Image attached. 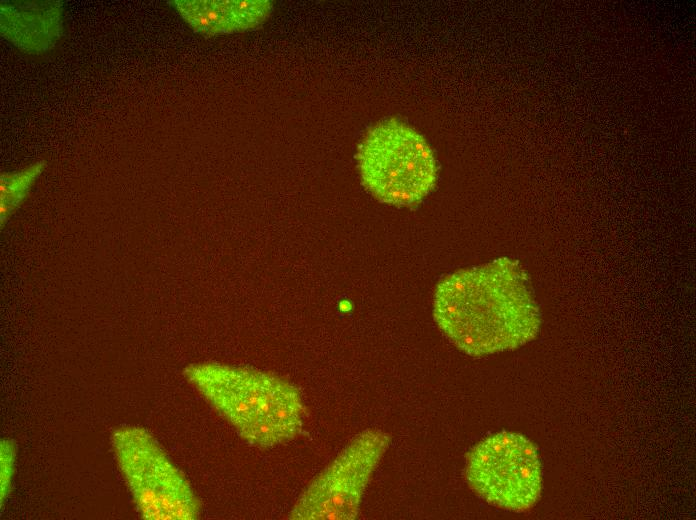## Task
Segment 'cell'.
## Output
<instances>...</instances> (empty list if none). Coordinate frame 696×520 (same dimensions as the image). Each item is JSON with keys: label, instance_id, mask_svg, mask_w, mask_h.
<instances>
[{"label": "cell", "instance_id": "cell-6", "mask_svg": "<svg viewBox=\"0 0 696 520\" xmlns=\"http://www.w3.org/2000/svg\"><path fill=\"white\" fill-rule=\"evenodd\" d=\"M390 442L376 429L357 435L308 485L288 518L352 520L359 513L364 491Z\"/></svg>", "mask_w": 696, "mask_h": 520}, {"label": "cell", "instance_id": "cell-7", "mask_svg": "<svg viewBox=\"0 0 696 520\" xmlns=\"http://www.w3.org/2000/svg\"><path fill=\"white\" fill-rule=\"evenodd\" d=\"M173 6L194 31L206 36L254 29L272 9L264 0H176Z\"/></svg>", "mask_w": 696, "mask_h": 520}, {"label": "cell", "instance_id": "cell-10", "mask_svg": "<svg viewBox=\"0 0 696 520\" xmlns=\"http://www.w3.org/2000/svg\"><path fill=\"white\" fill-rule=\"evenodd\" d=\"M15 461L14 445L9 440L1 444V500L6 498L11 488V480Z\"/></svg>", "mask_w": 696, "mask_h": 520}, {"label": "cell", "instance_id": "cell-3", "mask_svg": "<svg viewBox=\"0 0 696 520\" xmlns=\"http://www.w3.org/2000/svg\"><path fill=\"white\" fill-rule=\"evenodd\" d=\"M364 186L381 202L408 206L433 188L437 166L424 138L395 119L372 127L357 150Z\"/></svg>", "mask_w": 696, "mask_h": 520}, {"label": "cell", "instance_id": "cell-9", "mask_svg": "<svg viewBox=\"0 0 696 520\" xmlns=\"http://www.w3.org/2000/svg\"><path fill=\"white\" fill-rule=\"evenodd\" d=\"M45 167L44 161L36 162L29 167L13 173H3L0 180L1 192V224L16 210L27 196L32 184Z\"/></svg>", "mask_w": 696, "mask_h": 520}, {"label": "cell", "instance_id": "cell-1", "mask_svg": "<svg viewBox=\"0 0 696 520\" xmlns=\"http://www.w3.org/2000/svg\"><path fill=\"white\" fill-rule=\"evenodd\" d=\"M433 307L439 329L471 356L516 349L534 339L541 324L527 275L509 258L446 276Z\"/></svg>", "mask_w": 696, "mask_h": 520}, {"label": "cell", "instance_id": "cell-2", "mask_svg": "<svg viewBox=\"0 0 696 520\" xmlns=\"http://www.w3.org/2000/svg\"><path fill=\"white\" fill-rule=\"evenodd\" d=\"M184 375L251 445L272 447L285 443L302 427L300 392L284 379L218 363L189 365Z\"/></svg>", "mask_w": 696, "mask_h": 520}, {"label": "cell", "instance_id": "cell-4", "mask_svg": "<svg viewBox=\"0 0 696 520\" xmlns=\"http://www.w3.org/2000/svg\"><path fill=\"white\" fill-rule=\"evenodd\" d=\"M114 453L144 519L193 520L200 505L189 482L144 428L124 426L112 435Z\"/></svg>", "mask_w": 696, "mask_h": 520}, {"label": "cell", "instance_id": "cell-5", "mask_svg": "<svg viewBox=\"0 0 696 520\" xmlns=\"http://www.w3.org/2000/svg\"><path fill=\"white\" fill-rule=\"evenodd\" d=\"M466 478L488 503L511 511L528 510L538 501L542 488L537 449L518 433L491 435L469 453Z\"/></svg>", "mask_w": 696, "mask_h": 520}, {"label": "cell", "instance_id": "cell-8", "mask_svg": "<svg viewBox=\"0 0 696 520\" xmlns=\"http://www.w3.org/2000/svg\"><path fill=\"white\" fill-rule=\"evenodd\" d=\"M18 11L1 5V32L19 48L27 51L49 49L61 34V10L59 4L22 6Z\"/></svg>", "mask_w": 696, "mask_h": 520}]
</instances>
